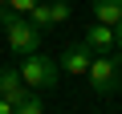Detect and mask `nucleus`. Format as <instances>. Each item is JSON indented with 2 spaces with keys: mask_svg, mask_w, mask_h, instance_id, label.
Segmentation results:
<instances>
[{
  "mask_svg": "<svg viewBox=\"0 0 122 114\" xmlns=\"http://www.w3.org/2000/svg\"><path fill=\"white\" fill-rule=\"evenodd\" d=\"M114 45H118V49H122V21H118V25H114Z\"/></svg>",
  "mask_w": 122,
  "mask_h": 114,
  "instance_id": "12",
  "label": "nucleus"
},
{
  "mask_svg": "<svg viewBox=\"0 0 122 114\" xmlns=\"http://www.w3.org/2000/svg\"><path fill=\"white\" fill-rule=\"evenodd\" d=\"M37 4H45V0H8V8H12L16 16H29V12L37 8Z\"/></svg>",
  "mask_w": 122,
  "mask_h": 114,
  "instance_id": "10",
  "label": "nucleus"
},
{
  "mask_svg": "<svg viewBox=\"0 0 122 114\" xmlns=\"http://www.w3.org/2000/svg\"><path fill=\"white\" fill-rule=\"evenodd\" d=\"M90 61H94V53L77 41V45H65V49H61V61H57V65L65 69V73H73V78H81V73L90 69Z\"/></svg>",
  "mask_w": 122,
  "mask_h": 114,
  "instance_id": "4",
  "label": "nucleus"
},
{
  "mask_svg": "<svg viewBox=\"0 0 122 114\" xmlns=\"http://www.w3.org/2000/svg\"><path fill=\"white\" fill-rule=\"evenodd\" d=\"M4 33H8V45H12V49H16L20 57H25V53H37V49H41V29H37L33 21H25V16H16V21H12L8 29H4Z\"/></svg>",
  "mask_w": 122,
  "mask_h": 114,
  "instance_id": "3",
  "label": "nucleus"
},
{
  "mask_svg": "<svg viewBox=\"0 0 122 114\" xmlns=\"http://www.w3.org/2000/svg\"><path fill=\"white\" fill-rule=\"evenodd\" d=\"M86 78H90L94 94H118L122 90V61H118L114 53H94Z\"/></svg>",
  "mask_w": 122,
  "mask_h": 114,
  "instance_id": "2",
  "label": "nucleus"
},
{
  "mask_svg": "<svg viewBox=\"0 0 122 114\" xmlns=\"http://www.w3.org/2000/svg\"><path fill=\"white\" fill-rule=\"evenodd\" d=\"M25 94H29V90H25V82H20V73H16V69H0V98L16 106Z\"/></svg>",
  "mask_w": 122,
  "mask_h": 114,
  "instance_id": "7",
  "label": "nucleus"
},
{
  "mask_svg": "<svg viewBox=\"0 0 122 114\" xmlns=\"http://www.w3.org/2000/svg\"><path fill=\"white\" fill-rule=\"evenodd\" d=\"M0 114H12V102H4V98H0Z\"/></svg>",
  "mask_w": 122,
  "mask_h": 114,
  "instance_id": "13",
  "label": "nucleus"
},
{
  "mask_svg": "<svg viewBox=\"0 0 122 114\" xmlns=\"http://www.w3.org/2000/svg\"><path fill=\"white\" fill-rule=\"evenodd\" d=\"M16 73H20V82L33 86V90H53L57 78H61V65L53 61V57H45V53H25V61H20Z\"/></svg>",
  "mask_w": 122,
  "mask_h": 114,
  "instance_id": "1",
  "label": "nucleus"
},
{
  "mask_svg": "<svg viewBox=\"0 0 122 114\" xmlns=\"http://www.w3.org/2000/svg\"><path fill=\"white\" fill-rule=\"evenodd\" d=\"M12 21H16V12H12V8H0V25H4V29H8Z\"/></svg>",
  "mask_w": 122,
  "mask_h": 114,
  "instance_id": "11",
  "label": "nucleus"
},
{
  "mask_svg": "<svg viewBox=\"0 0 122 114\" xmlns=\"http://www.w3.org/2000/svg\"><path fill=\"white\" fill-rule=\"evenodd\" d=\"M29 16H33V25H37V29H49V25L69 21V4H65V0H45V4H37Z\"/></svg>",
  "mask_w": 122,
  "mask_h": 114,
  "instance_id": "5",
  "label": "nucleus"
},
{
  "mask_svg": "<svg viewBox=\"0 0 122 114\" xmlns=\"http://www.w3.org/2000/svg\"><path fill=\"white\" fill-rule=\"evenodd\" d=\"M122 21V0H94V25L114 29Z\"/></svg>",
  "mask_w": 122,
  "mask_h": 114,
  "instance_id": "8",
  "label": "nucleus"
},
{
  "mask_svg": "<svg viewBox=\"0 0 122 114\" xmlns=\"http://www.w3.org/2000/svg\"><path fill=\"white\" fill-rule=\"evenodd\" d=\"M90 53H114L118 45H114V29H106V25H90V33H86V41H81Z\"/></svg>",
  "mask_w": 122,
  "mask_h": 114,
  "instance_id": "6",
  "label": "nucleus"
},
{
  "mask_svg": "<svg viewBox=\"0 0 122 114\" xmlns=\"http://www.w3.org/2000/svg\"><path fill=\"white\" fill-rule=\"evenodd\" d=\"M12 114H41V98H37V94H25V98L12 106Z\"/></svg>",
  "mask_w": 122,
  "mask_h": 114,
  "instance_id": "9",
  "label": "nucleus"
}]
</instances>
